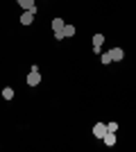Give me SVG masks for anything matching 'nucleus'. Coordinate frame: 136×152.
<instances>
[{
    "label": "nucleus",
    "instance_id": "nucleus-1",
    "mask_svg": "<svg viewBox=\"0 0 136 152\" xmlns=\"http://www.w3.org/2000/svg\"><path fill=\"white\" fill-rule=\"evenodd\" d=\"M41 82V75H39V66H32V70L27 73V84L30 86H36Z\"/></svg>",
    "mask_w": 136,
    "mask_h": 152
},
{
    "label": "nucleus",
    "instance_id": "nucleus-2",
    "mask_svg": "<svg viewBox=\"0 0 136 152\" xmlns=\"http://www.w3.org/2000/svg\"><path fill=\"white\" fill-rule=\"evenodd\" d=\"M104 134H107V125H104V123H95V125H93V136H95V139H102Z\"/></svg>",
    "mask_w": 136,
    "mask_h": 152
},
{
    "label": "nucleus",
    "instance_id": "nucleus-3",
    "mask_svg": "<svg viewBox=\"0 0 136 152\" xmlns=\"http://www.w3.org/2000/svg\"><path fill=\"white\" fill-rule=\"evenodd\" d=\"M102 41H104V37H102V34H93V52L102 55V52H100V48H102Z\"/></svg>",
    "mask_w": 136,
    "mask_h": 152
},
{
    "label": "nucleus",
    "instance_id": "nucleus-4",
    "mask_svg": "<svg viewBox=\"0 0 136 152\" xmlns=\"http://www.w3.org/2000/svg\"><path fill=\"white\" fill-rule=\"evenodd\" d=\"M34 9H27V12H23V16H20V23H23V25H30V23H32L34 20Z\"/></svg>",
    "mask_w": 136,
    "mask_h": 152
},
{
    "label": "nucleus",
    "instance_id": "nucleus-5",
    "mask_svg": "<svg viewBox=\"0 0 136 152\" xmlns=\"http://www.w3.org/2000/svg\"><path fill=\"white\" fill-rule=\"evenodd\" d=\"M102 141H104V145L113 148V145H116V132H107V134L102 136Z\"/></svg>",
    "mask_w": 136,
    "mask_h": 152
},
{
    "label": "nucleus",
    "instance_id": "nucleus-6",
    "mask_svg": "<svg viewBox=\"0 0 136 152\" xmlns=\"http://www.w3.org/2000/svg\"><path fill=\"white\" fill-rule=\"evenodd\" d=\"M109 52H111V59H113V61H120V59L125 57L123 48H113V50H109Z\"/></svg>",
    "mask_w": 136,
    "mask_h": 152
},
{
    "label": "nucleus",
    "instance_id": "nucleus-7",
    "mask_svg": "<svg viewBox=\"0 0 136 152\" xmlns=\"http://www.w3.org/2000/svg\"><path fill=\"white\" fill-rule=\"evenodd\" d=\"M64 18H52V32H61L64 30Z\"/></svg>",
    "mask_w": 136,
    "mask_h": 152
},
{
    "label": "nucleus",
    "instance_id": "nucleus-8",
    "mask_svg": "<svg viewBox=\"0 0 136 152\" xmlns=\"http://www.w3.org/2000/svg\"><path fill=\"white\" fill-rule=\"evenodd\" d=\"M18 5L23 7V9H34V12H36V5H34V0H18Z\"/></svg>",
    "mask_w": 136,
    "mask_h": 152
},
{
    "label": "nucleus",
    "instance_id": "nucleus-9",
    "mask_svg": "<svg viewBox=\"0 0 136 152\" xmlns=\"http://www.w3.org/2000/svg\"><path fill=\"white\" fill-rule=\"evenodd\" d=\"M61 32H64V39L66 37H75V25H64Z\"/></svg>",
    "mask_w": 136,
    "mask_h": 152
},
{
    "label": "nucleus",
    "instance_id": "nucleus-10",
    "mask_svg": "<svg viewBox=\"0 0 136 152\" xmlns=\"http://www.w3.org/2000/svg\"><path fill=\"white\" fill-rule=\"evenodd\" d=\"M2 98H5V100H12L14 98V89L12 86H5V89H2Z\"/></svg>",
    "mask_w": 136,
    "mask_h": 152
},
{
    "label": "nucleus",
    "instance_id": "nucleus-11",
    "mask_svg": "<svg viewBox=\"0 0 136 152\" xmlns=\"http://www.w3.org/2000/svg\"><path fill=\"white\" fill-rule=\"evenodd\" d=\"M100 59H102V64H104V66L113 61V59H111V52H102V57H100Z\"/></svg>",
    "mask_w": 136,
    "mask_h": 152
},
{
    "label": "nucleus",
    "instance_id": "nucleus-12",
    "mask_svg": "<svg viewBox=\"0 0 136 152\" xmlns=\"http://www.w3.org/2000/svg\"><path fill=\"white\" fill-rule=\"evenodd\" d=\"M107 132H118V123H109V125H107Z\"/></svg>",
    "mask_w": 136,
    "mask_h": 152
}]
</instances>
